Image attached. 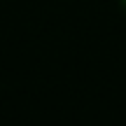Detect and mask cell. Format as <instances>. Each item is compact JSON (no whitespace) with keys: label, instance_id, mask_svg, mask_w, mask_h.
Segmentation results:
<instances>
[{"label":"cell","instance_id":"6da1fadb","mask_svg":"<svg viewBox=\"0 0 126 126\" xmlns=\"http://www.w3.org/2000/svg\"><path fill=\"white\" fill-rule=\"evenodd\" d=\"M122 5H124V9H126V0H122Z\"/></svg>","mask_w":126,"mask_h":126}]
</instances>
